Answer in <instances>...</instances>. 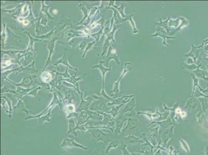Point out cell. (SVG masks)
I'll use <instances>...</instances> for the list:
<instances>
[{
	"label": "cell",
	"mask_w": 208,
	"mask_h": 155,
	"mask_svg": "<svg viewBox=\"0 0 208 155\" xmlns=\"http://www.w3.org/2000/svg\"><path fill=\"white\" fill-rule=\"evenodd\" d=\"M60 37L55 36L52 38L50 40L45 41V43H47V49L49 51V54H48V57L47 58V62L46 63L45 66L44 68L43 71H44L46 67L49 65L50 63L52 62L51 60V57L53 54L55 52V42L59 39Z\"/></svg>",
	"instance_id": "obj_1"
},
{
	"label": "cell",
	"mask_w": 208,
	"mask_h": 155,
	"mask_svg": "<svg viewBox=\"0 0 208 155\" xmlns=\"http://www.w3.org/2000/svg\"><path fill=\"white\" fill-rule=\"evenodd\" d=\"M61 148H79L83 150H88L89 148L76 142L75 140L69 138H65L61 144Z\"/></svg>",
	"instance_id": "obj_2"
},
{
	"label": "cell",
	"mask_w": 208,
	"mask_h": 155,
	"mask_svg": "<svg viewBox=\"0 0 208 155\" xmlns=\"http://www.w3.org/2000/svg\"><path fill=\"white\" fill-rule=\"evenodd\" d=\"M7 34H8V41L9 42L8 44V45L10 46H15L19 47H20L21 46V43L23 41V38L19 36L16 34L15 33L13 32L8 27L7 28Z\"/></svg>",
	"instance_id": "obj_3"
},
{
	"label": "cell",
	"mask_w": 208,
	"mask_h": 155,
	"mask_svg": "<svg viewBox=\"0 0 208 155\" xmlns=\"http://www.w3.org/2000/svg\"><path fill=\"white\" fill-rule=\"evenodd\" d=\"M87 35V34H86L85 32L70 29L62 33L60 38L62 37L66 40H69L73 38L85 37Z\"/></svg>",
	"instance_id": "obj_4"
},
{
	"label": "cell",
	"mask_w": 208,
	"mask_h": 155,
	"mask_svg": "<svg viewBox=\"0 0 208 155\" xmlns=\"http://www.w3.org/2000/svg\"><path fill=\"white\" fill-rule=\"evenodd\" d=\"M152 37H160L163 38V41L162 43V45L165 46L166 47H168L169 45L166 42V39H176V37H172V36H169L167 35V33L166 32L165 30L163 28H162L160 26H158L156 28V33L151 36Z\"/></svg>",
	"instance_id": "obj_5"
},
{
	"label": "cell",
	"mask_w": 208,
	"mask_h": 155,
	"mask_svg": "<svg viewBox=\"0 0 208 155\" xmlns=\"http://www.w3.org/2000/svg\"><path fill=\"white\" fill-rule=\"evenodd\" d=\"M36 75H33L30 77H27L23 78V79L21 80V81L19 83H15L13 82L12 81H10L8 79H6V80L8 81V82L12 83L13 84L15 85L16 86H21L24 88H30V86L32 84V83L34 82L33 79L36 78Z\"/></svg>",
	"instance_id": "obj_6"
},
{
	"label": "cell",
	"mask_w": 208,
	"mask_h": 155,
	"mask_svg": "<svg viewBox=\"0 0 208 155\" xmlns=\"http://www.w3.org/2000/svg\"><path fill=\"white\" fill-rule=\"evenodd\" d=\"M57 88V89H59L61 93L64 96L65 99H67L69 103H72L73 100H74L75 98V96H74V93H75V90H73L70 88H68L63 87V86H61V85L58 86V87Z\"/></svg>",
	"instance_id": "obj_7"
},
{
	"label": "cell",
	"mask_w": 208,
	"mask_h": 155,
	"mask_svg": "<svg viewBox=\"0 0 208 155\" xmlns=\"http://www.w3.org/2000/svg\"><path fill=\"white\" fill-rule=\"evenodd\" d=\"M105 63L104 61H100L99 63L96 65H93V66H92V68H97L100 70V73L102 75V82H103V84H102V90H104V84H105V78L106 75L108 71H110L112 69V68L111 66H109V67H105L104 64Z\"/></svg>",
	"instance_id": "obj_8"
},
{
	"label": "cell",
	"mask_w": 208,
	"mask_h": 155,
	"mask_svg": "<svg viewBox=\"0 0 208 155\" xmlns=\"http://www.w3.org/2000/svg\"><path fill=\"white\" fill-rule=\"evenodd\" d=\"M106 58H108V63L110 62L111 60H113L117 64V65L119 66L120 65V61L119 56L117 53V50L115 48L113 47L111 44L108 48V52L106 56Z\"/></svg>",
	"instance_id": "obj_9"
},
{
	"label": "cell",
	"mask_w": 208,
	"mask_h": 155,
	"mask_svg": "<svg viewBox=\"0 0 208 155\" xmlns=\"http://www.w3.org/2000/svg\"><path fill=\"white\" fill-rule=\"evenodd\" d=\"M73 24V20L70 18L66 17L64 15L63 17L61 19L59 22H58V25H57L55 32H57L59 31L64 30L66 27L68 26H72Z\"/></svg>",
	"instance_id": "obj_10"
},
{
	"label": "cell",
	"mask_w": 208,
	"mask_h": 155,
	"mask_svg": "<svg viewBox=\"0 0 208 155\" xmlns=\"http://www.w3.org/2000/svg\"><path fill=\"white\" fill-rule=\"evenodd\" d=\"M76 126H77V122L75 118H72L68 120V130L67 132V134L73 135H74L76 140L77 139L78 137V133L76 132Z\"/></svg>",
	"instance_id": "obj_11"
},
{
	"label": "cell",
	"mask_w": 208,
	"mask_h": 155,
	"mask_svg": "<svg viewBox=\"0 0 208 155\" xmlns=\"http://www.w3.org/2000/svg\"><path fill=\"white\" fill-rule=\"evenodd\" d=\"M80 98H81V103L79 105L78 108L76 109V112H81L83 111H87L89 110L91 105H92V103L88 100H85L83 98V94L82 93L80 94Z\"/></svg>",
	"instance_id": "obj_12"
},
{
	"label": "cell",
	"mask_w": 208,
	"mask_h": 155,
	"mask_svg": "<svg viewBox=\"0 0 208 155\" xmlns=\"http://www.w3.org/2000/svg\"><path fill=\"white\" fill-rule=\"evenodd\" d=\"M24 33H25V34L28 35V37L30 38V42H29V44L28 45L27 49H26V53L29 52L30 51H31L34 53V55H37V54L35 52V50L34 49V44L36 41H42L43 40L40 39H38V38L33 37L27 31H25Z\"/></svg>",
	"instance_id": "obj_13"
},
{
	"label": "cell",
	"mask_w": 208,
	"mask_h": 155,
	"mask_svg": "<svg viewBox=\"0 0 208 155\" xmlns=\"http://www.w3.org/2000/svg\"><path fill=\"white\" fill-rule=\"evenodd\" d=\"M63 64V65H65V66H66L68 68H70L71 69H73V70H76V71L78 70V67H76V68H74L72 66H70V63H68V58H67L65 55H62L61 58H60V59H58L56 62H55L53 63V68L55 67V66H58L59 64Z\"/></svg>",
	"instance_id": "obj_14"
},
{
	"label": "cell",
	"mask_w": 208,
	"mask_h": 155,
	"mask_svg": "<svg viewBox=\"0 0 208 155\" xmlns=\"http://www.w3.org/2000/svg\"><path fill=\"white\" fill-rule=\"evenodd\" d=\"M127 5H127V4H126V3L123 2L121 3L120 7H118V6H117L115 4V1H110L107 7L113 6V7L115 8L116 10H118V12H119L121 16H122V17L123 19H125L126 17V15H125L124 10V8L126 7Z\"/></svg>",
	"instance_id": "obj_15"
},
{
	"label": "cell",
	"mask_w": 208,
	"mask_h": 155,
	"mask_svg": "<svg viewBox=\"0 0 208 155\" xmlns=\"http://www.w3.org/2000/svg\"><path fill=\"white\" fill-rule=\"evenodd\" d=\"M92 133L94 138L95 139L97 142L100 141H102L104 142V137L108 135V133H104L103 131L100 130V129H93V131H92Z\"/></svg>",
	"instance_id": "obj_16"
},
{
	"label": "cell",
	"mask_w": 208,
	"mask_h": 155,
	"mask_svg": "<svg viewBox=\"0 0 208 155\" xmlns=\"http://www.w3.org/2000/svg\"><path fill=\"white\" fill-rule=\"evenodd\" d=\"M134 97V95L132 96H124L122 97L118 98L117 99H113L112 102L108 103L107 104L108 106L113 105H121L123 103H126L130 100L131 97Z\"/></svg>",
	"instance_id": "obj_17"
},
{
	"label": "cell",
	"mask_w": 208,
	"mask_h": 155,
	"mask_svg": "<svg viewBox=\"0 0 208 155\" xmlns=\"http://www.w3.org/2000/svg\"><path fill=\"white\" fill-rule=\"evenodd\" d=\"M108 9H110L111 10H113V17L115 19V25H119L122 23H123L124 21V19L121 17V16L118 10H117L115 8L111 7H107L106 6V10H108Z\"/></svg>",
	"instance_id": "obj_18"
},
{
	"label": "cell",
	"mask_w": 208,
	"mask_h": 155,
	"mask_svg": "<svg viewBox=\"0 0 208 155\" xmlns=\"http://www.w3.org/2000/svg\"><path fill=\"white\" fill-rule=\"evenodd\" d=\"M88 120V114L87 111H83L80 112L77 120V127L80 125H84L87 123Z\"/></svg>",
	"instance_id": "obj_19"
},
{
	"label": "cell",
	"mask_w": 208,
	"mask_h": 155,
	"mask_svg": "<svg viewBox=\"0 0 208 155\" xmlns=\"http://www.w3.org/2000/svg\"><path fill=\"white\" fill-rule=\"evenodd\" d=\"M34 65H35V58H34L31 63L29 65H28L27 66H26L25 67H22L21 68L20 70H19L17 73H16V74H17L20 72H23L25 70H27V71L30 72V74H33V75H34L35 73H38V71L35 69Z\"/></svg>",
	"instance_id": "obj_20"
},
{
	"label": "cell",
	"mask_w": 208,
	"mask_h": 155,
	"mask_svg": "<svg viewBox=\"0 0 208 155\" xmlns=\"http://www.w3.org/2000/svg\"><path fill=\"white\" fill-rule=\"evenodd\" d=\"M55 105H53L52 106L51 108L48 110L47 114H46V115H43L42 116H40V118H38V123L43 124L45 122H51V112L53 108H54V107H55Z\"/></svg>",
	"instance_id": "obj_21"
},
{
	"label": "cell",
	"mask_w": 208,
	"mask_h": 155,
	"mask_svg": "<svg viewBox=\"0 0 208 155\" xmlns=\"http://www.w3.org/2000/svg\"><path fill=\"white\" fill-rule=\"evenodd\" d=\"M98 113L102 115H103V120H102L100 123H98V124H104V125H107L108 124L109 126H111L113 124V119L111 116L109 114H107L106 113L101 112L100 111H98Z\"/></svg>",
	"instance_id": "obj_22"
},
{
	"label": "cell",
	"mask_w": 208,
	"mask_h": 155,
	"mask_svg": "<svg viewBox=\"0 0 208 155\" xmlns=\"http://www.w3.org/2000/svg\"><path fill=\"white\" fill-rule=\"evenodd\" d=\"M23 5H24V3L21 4L19 6H17L16 7L13 8L12 9L10 10H4L3 8H2V10L4 12L8 13V14H9L10 15H14L15 17H17V16L18 15H20V14L21 13V12H22V7H23Z\"/></svg>",
	"instance_id": "obj_23"
},
{
	"label": "cell",
	"mask_w": 208,
	"mask_h": 155,
	"mask_svg": "<svg viewBox=\"0 0 208 155\" xmlns=\"http://www.w3.org/2000/svg\"><path fill=\"white\" fill-rule=\"evenodd\" d=\"M36 27H35V33L37 36L44 35L47 30V28L45 27L42 26L40 24V18L38 17V19L35 23Z\"/></svg>",
	"instance_id": "obj_24"
},
{
	"label": "cell",
	"mask_w": 208,
	"mask_h": 155,
	"mask_svg": "<svg viewBox=\"0 0 208 155\" xmlns=\"http://www.w3.org/2000/svg\"><path fill=\"white\" fill-rule=\"evenodd\" d=\"M41 3H42V6H41L40 13H45L46 17L48 18V20L53 21L54 20V18L49 12V9L50 8V5H45L44 3V1H42Z\"/></svg>",
	"instance_id": "obj_25"
},
{
	"label": "cell",
	"mask_w": 208,
	"mask_h": 155,
	"mask_svg": "<svg viewBox=\"0 0 208 155\" xmlns=\"http://www.w3.org/2000/svg\"><path fill=\"white\" fill-rule=\"evenodd\" d=\"M28 6H29L28 7H29V13L28 16L27 17L23 18V20H28L30 22L31 24L34 25V23H36V22L38 21V18H35L34 17V16L33 15V13L32 10V7H31L30 3H28Z\"/></svg>",
	"instance_id": "obj_26"
},
{
	"label": "cell",
	"mask_w": 208,
	"mask_h": 155,
	"mask_svg": "<svg viewBox=\"0 0 208 155\" xmlns=\"http://www.w3.org/2000/svg\"><path fill=\"white\" fill-rule=\"evenodd\" d=\"M79 7L80 10L82 11L83 14V19L81 20L80 22L77 24L78 25H80V24H81L83 23V21L84 20H85L86 19L88 18L89 14V10H88V8L85 5H83V2L80 3V4L79 5Z\"/></svg>",
	"instance_id": "obj_27"
},
{
	"label": "cell",
	"mask_w": 208,
	"mask_h": 155,
	"mask_svg": "<svg viewBox=\"0 0 208 155\" xmlns=\"http://www.w3.org/2000/svg\"><path fill=\"white\" fill-rule=\"evenodd\" d=\"M121 28H122V26H121V25H115V23H114V24H113V29L111 30L110 32L109 33V34H108V35H107V38H106V39H108L109 41H113V43H115V38H114V36H115V31H116L118 30V29H121Z\"/></svg>",
	"instance_id": "obj_28"
},
{
	"label": "cell",
	"mask_w": 208,
	"mask_h": 155,
	"mask_svg": "<svg viewBox=\"0 0 208 155\" xmlns=\"http://www.w3.org/2000/svg\"><path fill=\"white\" fill-rule=\"evenodd\" d=\"M133 17H134L133 15H126V17L125 19H124V21H129V22H130V25L133 28V34H136L139 32V30L136 27L135 22L134 20L133 19Z\"/></svg>",
	"instance_id": "obj_29"
},
{
	"label": "cell",
	"mask_w": 208,
	"mask_h": 155,
	"mask_svg": "<svg viewBox=\"0 0 208 155\" xmlns=\"http://www.w3.org/2000/svg\"><path fill=\"white\" fill-rule=\"evenodd\" d=\"M87 112H88V120L89 119L100 120L102 118V115L98 113V111H92L89 110H87Z\"/></svg>",
	"instance_id": "obj_30"
},
{
	"label": "cell",
	"mask_w": 208,
	"mask_h": 155,
	"mask_svg": "<svg viewBox=\"0 0 208 155\" xmlns=\"http://www.w3.org/2000/svg\"><path fill=\"white\" fill-rule=\"evenodd\" d=\"M35 87H36V86L34 87L30 88H23L21 86H16V90L18 94V95H20L22 97H24V96L26 95L27 93L30 92L31 90L34 89Z\"/></svg>",
	"instance_id": "obj_31"
},
{
	"label": "cell",
	"mask_w": 208,
	"mask_h": 155,
	"mask_svg": "<svg viewBox=\"0 0 208 155\" xmlns=\"http://www.w3.org/2000/svg\"><path fill=\"white\" fill-rule=\"evenodd\" d=\"M55 30H56V28H54L52 30L50 31L49 32H48V33H46V34H44V35H40V36L36 35L34 37L36 38H38V39H41V40H50V39H50L51 37L55 34Z\"/></svg>",
	"instance_id": "obj_32"
},
{
	"label": "cell",
	"mask_w": 208,
	"mask_h": 155,
	"mask_svg": "<svg viewBox=\"0 0 208 155\" xmlns=\"http://www.w3.org/2000/svg\"><path fill=\"white\" fill-rule=\"evenodd\" d=\"M26 50H23V51H19V50H1V55L2 56H3L4 54H7L9 56H14L16 55L17 54H20V53H25Z\"/></svg>",
	"instance_id": "obj_33"
},
{
	"label": "cell",
	"mask_w": 208,
	"mask_h": 155,
	"mask_svg": "<svg viewBox=\"0 0 208 155\" xmlns=\"http://www.w3.org/2000/svg\"><path fill=\"white\" fill-rule=\"evenodd\" d=\"M11 96L12 95L11 94H8L7 96H1V98L5 99L7 103H8V107H9V111L10 113V114L9 116V118H12V112H13V108H12V99H11Z\"/></svg>",
	"instance_id": "obj_34"
},
{
	"label": "cell",
	"mask_w": 208,
	"mask_h": 155,
	"mask_svg": "<svg viewBox=\"0 0 208 155\" xmlns=\"http://www.w3.org/2000/svg\"><path fill=\"white\" fill-rule=\"evenodd\" d=\"M122 79L121 78L119 77V79L115 83L113 89V90H111L110 92L111 96H114L117 93H120V94L122 93L120 90V83L121 80H122Z\"/></svg>",
	"instance_id": "obj_35"
},
{
	"label": "cell",
	"mask_w": 208,
	"mask_h": 155,
	"mask_svg": "<svg viewBox=\"0 0 208 155\" xmlns=\"http://www.w3.org/2000/svg\"><path fill=\"white\" fill-rule=\"evenodd\" d=\"M8 36V34L6 33V24L3 23V30L1 34V47L2 50H3L5 46L6 45V38Z\"/></svg>",
	"instance_id": "obj_36"
},
{
	"label": "cell",
	"mask_w": 208,
	"mask_h": 155,
	"mask_svg": "<svg viewBox=\"0 0 208 155\" xmlns=\"http://www.w3.org/2000/svg\"><path fill=\"white\" fill-rule=\"evenodd\" d=\"M21 67H22V66H21L20 67L17 68H15V69H12V70H7V71H5V72H4V73H1V78H2V81L3 82L5 80H6V79H8V77L10 74L11 73H13V72H15V71H17L16 73H17L18 71L20 70Z\"/></svg>",
	"instance_id": "obj_37"
},
{
	"label": "cell",
	"mask_w": 208,
	"mask_h": 155,
	"mask_svg": "<svg viewBox=\"0 0 208 155\" xmlns=\"http://www.w3.org/2000/svg\"><path fill=\"white\" fill-rule=\"evenodd\" d=\"M135 106V98H133L132 100L130 101V103H128V104L127 105L125 108L123 109L122 111H123V112H126L128 111H130V110H131V109H132L134 108Z\"/></svg>",
	"instance_id": "obj_38"
},
{
	"label": "cell",
	"mask_w": 208,
	"mask_h": 155,
	"mask_svg": "<svg viewBox=\"0 0 208 155\" xmlns=\"http://www.w3.org/2000/svg\"><path fill=\"white\" fill-rule=\"evenodd\" d=\"M105 27V25L102 28V29H100V30L98 32L93 34H91L90 35V36H91L92 37H93V38H94L95 39V41L96 42H98L100 39V36L101 35L103 34L104 33V29Z\"/></svg>",
	"instance_id": "obj_39"
},
{
	"label": "cell",
	"mask_w": 208,
	"mask_h": 155,
	"mask_svg": "<svg viewBox=\"0 0 208 155\" xmlns=\"http://www.w3.org/2000/svg\"><path fill=\"white\" fill-rule=\"evenodd\" d=\"M10 93V94L18 95L16 90H13L10 87L8 86H4L1 88V93L3 94V93Z\"/></svg>",
	"instance_id": "obj_40"
},
{
	"label": "cell",
	"mask_w": 208,
	"mask_h": 155,
	"mask_svg": "<svg viewBox=\"0 0 208 155\" xmlns=\"http://www.w3.org/2000/svg\"><path fill=\"white\" fill-rule=\"evenodd\" d=\"M39 17L40 18V24L42 25L45 26L47 29H49L50 28L49 27H48L47 25V23L48 22V18L47 17H45L43 15V13H40Z\"/></svg>",
	"instance_id": "obj_41"
},
{
	"label": "cell",
	"mask_w": 208,
	"mask_h": 155,
	"mask_svg": "<svg viewBox=\"0 0 208 155\" xmlns=\"http://www.w3.org/2000/svg\"><path fill=\"white\" fill-rule=\"evenodd\" d=\"M110 45V41L108 39H106L105 40H104V45H103V47H102V56H103L104 55H105L106 53L107 52Z\"/></svg>",
	"instance_id": "obj_42"
},
{
	"label": "cell",
	"mask_w": 208,
	"mask_h": 155,
	"mask_svg": "<svg viewBox=\"0 0 208 155\" xmlns=\"http://www.w3.org/2000/svg\"><path fill=\"white\" fill-rule=\"evenodd\" d=\"M96 43H97V42L95 40V41H94L93 42H89V43H88V45L87 46V47L85 48V52L83 53V56H81V58H85V54H87V53L88 51H89V50H91V49H92L93 48V47H94V46L95 45V44Z\"/></svg>",
	"instance_id": "obj_43"
},
{
	"label": "cell",
	"mask_w": 208,
	"mask_h": 155,
	"mask_svg": "<svg viewBox=\"0 0 208 155\" xmlns=\"http://www.w3.org/2000/svg\"><path fill=\"white\" fill-rule=\"evenodd\" d=\"M118 145H119V143L118 141H113L109 143L106 149V153H108L109 150L111 148H118Z\"/></svg>",
	"instance_id": "obj_44"
},
{
	"label": "cell",
	"mask_w": 208,
	"mask_h": 155,
	"mask_svg": "<svg viewBox=\"0 0 208 155\" xmlns=\"http://www.w3.org/2000/svg\"><path fill=\"white\" fill-rule=\"evenodd\" d=\"M68 68L66 67V69L65 70V73H59V72L56 71L55 70H51V71H53V72H54V73H55L56 75L61 76V77H62L64 78H66V79H67L70 78L71 77H72V75H70L68 73Z\"/></svg>",
	"instance_id": "obj_45"
},
{
	"label": "cell",
	"mask_w": 208,
	"mask_h": 155,
	"mask_svg": "<svg viewBox=\"0 0 208 155\" xmlns=\"http://www.w3.org/2000/svg\"><path fill=\"white\" fill-rule=\"evenodd\" d=\"M190 75L191 76V78H192V79H193V82H194V83H193V92H192V94H194L196 86H198L199 88H200V87H199V86L198 85V79H197V78L196 77L195 75H194L192 73H190Z\"/></svg>",
	"instance_id": "obj_46"
},
{
	"label": "cell",
	"mask_w": 208,
	"mask_h": 155,
	"mask_svg": "<svg viewBox=\"0 0 208 155\" xmlns=\"http://www.w3.org/2000/svg\"><path fill=\"white\" fill-rule=\"evenodd\" d=\"M181 67L183 69H184L186 70L192 71V70H194V69H195L196 68V65H194V64H188L185 63H184L182 64Z\"/></svg>",
	"instance_id": "obj_47"
},
{
	"label": "cell",
	"mask_w": 208,
	"mask_h": 155,
	"mask_svg": "<svg viewBox=\"0 0 208 155\" xmlns=\"http://www.w3.org/2000/svg\"><path fill=\"white\" fill-rule=\"evenodd\" d=\"M83 98H84L85 100H88L89 101H90L91 103H93V102L95 100L100 99V97L99 96H98L97 95H91V96H89L87 97H83Z\"/></svg>",
	"instance_id": "obj_48"
},
{
	"label": "cell",
	"mask_w": 208,
	"mask_h": 155,
	"mask_svg": "<svg viewBox=\"0 0 208 155\" xmlns=\"http://www.w3.org/2000/svg\"><path fill=\"white\" fill-rule=\"evenodd\" d=\"M42 88V86H38V88H35L34 89H33L32 90H31L30 92L27 93L26 95H29L33 97H36V96L38 95V91L40 90Z\"/></svg>",
	"instance_id": "obj_49"
},
{
	"label": "cell",
	"mask_w": 208,
	"mask_h": 155,
	"mask_svg": "<svg viewBox=\"0 0 208 155\" xmlns=\"http://www.w3.org/2000/svg\"><path fill=\"white\" fill-rule=\"evenodd\" d=\"M122 105H120L119 106H117L116 107H113L112 110L110 111L107 112V113H110L111 115H113V118H115L116 115L118 114L119 108H120Z\"/></svg>",
	"instance_id": "obj_50"
},
{
	"label": "cell",
	"mask_w": 208,
	"mask_h": 155,
	"mask_svg": "<svg viewBox=\"0 0 208 155\" xmlns=\"http://www.w3.org/2000/svg\"><path fill=\"white\" fill-rule=\"evenodd\" d=\"M79 41V39L78 37L73 38L68 41V45H70L72 48L74 49Z\"/></svg>",
	"instance_id": "obj_51"
},
{
	"label": "cell",
	"mask_w": 208,
	"mask_h": 155,
	"mask_svg": "<svg viewBox=\"0 0 208 155\" xmlns=\"http://www.w3.org/2000/svg\"><path fill=\"white\" fill-rule=\"evenodd\" d=\"M87 42H86L85 41L82 40L79 45V50L80 51H82L83 50H85V48L87 47V46L88 45Z\"/></svg>",
	"instance_id": "obj_52"
},
{
	"label": "cell",
	"mask_w": 208,
	"mask_h": 155,
	"mask_svg": "<svg viewBox=\"0 0 208 155\" xmlns=\"http://www.w3.org/2000/svg\"><path fill=\"white\" fill-rule=\"evenodd\" d=\"M25 98L24 97H21L20 98H18V103L16 105L15 107H14V109H15L17 108H18L19 107V105H25V103L23 101Z\"/></svg>",
	"instance_id": "obj_53"
},
{
	"label": "cell",
	"mask_w": 208,
	"mask_h": 155,
	"mask_svg": "<svg viewBox=\"0 0 208 155\" xmlns=\"http://www.w3.org/2000/svg\"><path fill=\"white\" fill-rule=\"evenodd\" d=\"M194 101L192 98H190L187 101L185 108H188L190 109H192V108L193 107V105H194Z\"/></svg>",
	"instance_id": "obj_54"
},
{
	"label": "cell",
	"mask_w": 208,
	"mask_h": 155,
	"mask_svg": "<svg viewBox=\"0 0 208 155\" xmlns=\"http://www.w3.org/2000/svg\"><path fill=\"white\" fill-rule=\"evenodd\" d=\"M6 103H7V102H6V101L5 99L1 98V105H2V108H4V109H5L6 113L7 114H10V113L9 112V111H8V110L6 109V108H5V104H6ZM9 116H10V115H9Z\"/></svg>",
	"instance_id": "obj_55"
},
{
	"label": "cell",
	"mask_w": 208,
	"mask_h": 155,
	"mask_svg": "<svg viewBox=\"0 0 208 155\" xmlns=\"http://www.w3.org/2000/svg\"><path fill=\"white\" fill-rule=\"evenodd\" d=\"M98 107L100 110H103V109H104L105 107H106V106L103 103H100L98 105Z\"/></svg>",
	"instance_id": "obj_56"
},
{
	"label": "cell",
	"mask_w": 208,
	"mask_h": 155,
	"mask_svg": "<svg viewBox=\"0 0 208 155\" xmlns=\"http://www.w3.org/2000/svg\"><path fill=\"white\" fill-rule=\"evenodd\" d=\"M93 155H100L99 151H98V150H94V152H93Z\"/></svg>",
	"instance_id": "obj_57"
}]
</instances>
